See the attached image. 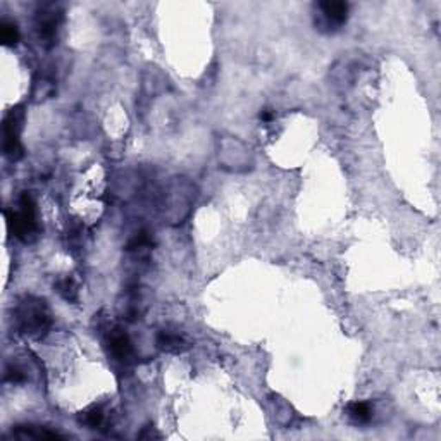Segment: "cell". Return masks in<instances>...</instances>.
<instances>
[{"label": "cell", "instance_id": "cell-11", "mask_svg": "<svg viewBox=\"0 0 441 441\" xmlns=\"http://www.w3.org/2000/svg\"><path fill=\"white\" fill-rule=\"evenodd\" d=\"M103 420V412L100 407H92L90 410H86L81 417V422L86 424L88 427H96L100 426Z\"/></svg>", "mask_w": 441, "mask_h": 441}, {"label": "cell", "instance_id": "cell-8", "mask_svg": "<svg viewBox=\"0 0 441 441\" xmlns=\"http://www.w3.org/2000/svg\"><path fill=\"white\" fill-rule=\"evenodd\" d=\"M157 345L161 350L164 351H172V353H178L188 348V341L178 333H171V331H162L157 336Z\"/></svg>", "mask_w": 441, "mask_h": 441}, {"label": "cell", "instance_id": "cell-3", "mask_svg": "<svg viewBox=\"0 0 441 441\" xmlns=\"http://www.w3.org/2000/svg\"><path fill=\"white\" fill-rule=\"evenodd\" d=\"M316 12V28L322 33H336L341 30L348 17V3L347 2H334V0H327V2L317 3Z\"/></svg>", "mask_w": 441, "mask_h": 441}, {"label": "cell", "instance_id": "cell-5", "mask_svg": "<svg viewBox=\"0 0 441 441\" xmlns=\"http://www.w3.org/2000/svg\"><path fill=\"white\" fill-rule=\"evenodd\" d=\"M61 12L55 10L54 7H48V9H41L37 14V30L38 37L43 41L47 47L55 43V38H57V28L61 24Z\"/></svg>", "mask_w": 441, "mask_h": 441}, {"label": "cell", "instance_id": "cell-7", "mask_svg": "<svg viewBox=\"0 0 441 441\" xmlns=\"http://www.w3.org/2000/svg\"><path fill=\"white\" fill-rule=\"evenodd\" d=\"M12 436L23 438V440H61L64 438L54 431L38 426H17V429L12 431Z\"/></svg>", "mask_w": 441, "mask_h": 441}, {"label": "cell", "instance_id": "cell-9", "mask_svg": "<svg viewBox=\"0 0 441 441\" xmlns=\"http://www.w3.org/2000/svg\"><path fill=\"white\" fill-rule=\"evenodd\" d=\"M348 416L355 420V422H367L372 417V410L369 403L365 402H355L348 405Z\"/></svg>", "mask_w": 441, "mask_h": 441}, {"label": "cell", "instance_id": "cell-1", "mask_svg": "<svg viewBox=\"0 0 441 441\" xmlns=\"http://www.w3.org/2000/svg\"><path fill=\"white\" fill-rule=\"evenodd\" d=\"M16 324L19 333L38 338L50 327L47 303L37 296H24L16 307Z\"/></svg>", "mask_w": 441, "mask_h": 441}, {"label": "cell", "instance_id": "cell-2", "mask_svg": "<svg viewBox=\"0 0 441 441\" xmlns=\"http://www.w3.org/2000/svg\"><path fill=\"white\" fill-rule=\"evenodd\" d=\"M6 219L12 233L21 240L28 241L37 233V210L31 195L24 193L19 198L16 210H6Z\"/></svg>", "mask_w": 441, "mask_h": 441}, {"label": "cell", "instance_id": "cell-10", "mask_svg": "<svg viewBox=\"0 0 441 441\" xmlns=\"http://www.w3.org/2000/svg\"><path fill=\"white\" fill-rule=\"evenodd\" d=\"M0 40L7 47H14L19 41V30H17L16 24L10 23V21H3L0 24Z\"/></svg>", "mask_w": 441, "mask_h": 441}, {"label": "cell", "instance_id": "cell-6", "mask_svg": "<svg viewBox=\"0 0 441 441\" xmlns=\"http://www.w3.org/2000/svg\"><path fill=\"white\" fill-rule=\"evenodd\" d=\"M109 347L114 357L119 358L121 362H130L133 357V347L127 338V334L123 329H112L109 334Z\"/></svg>", "mask_w": 441, "mask_h": 441}, {"label": "cell", "instance_id": "cell-4", "mask_svg": "<svg viewBox=\"0 0 441 441\" xmlns=\"http://www.w3.org/2000/svg\"><path fill=\"white\" fill-rule=\"evenodd\" d=\"M24 110L23 107H16L7 114L3 121V152L9 158L17 161L23 155V148L19 143L21 126H23Z\"/></svg>", "mask_w": 441, "mask_h": 441}]
</instances>
